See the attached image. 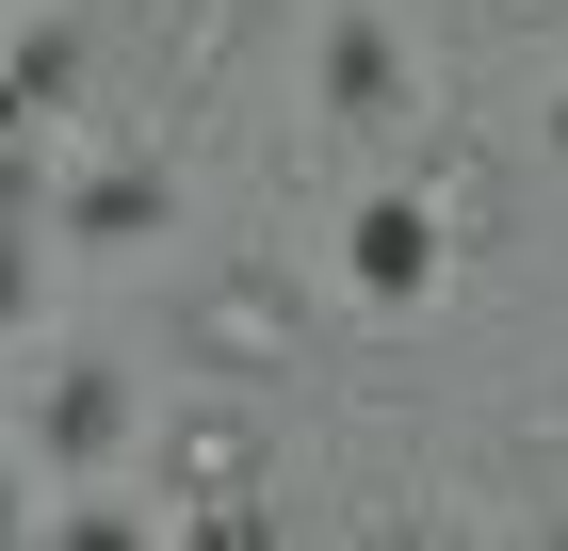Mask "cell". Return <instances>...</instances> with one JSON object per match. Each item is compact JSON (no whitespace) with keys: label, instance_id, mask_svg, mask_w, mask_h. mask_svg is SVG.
<instances>
[{"label":"cell","instance_id":"obj_1","mask_svg":"<svg viewBox=\"0 0 568 551\" xmlns=\"http://www.w3.org/2000/svg\"><path fill=\"white\" fill-rule=\"evenodd\" d=\"M357 259H374V293H423V212H374Z\"/></svg>","mask_w":568,"mask_h":551}]
</instances>
